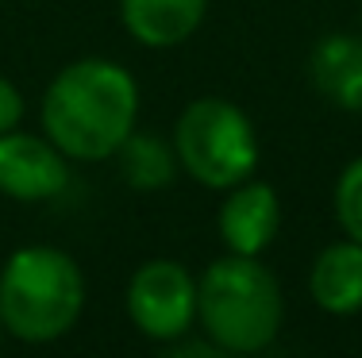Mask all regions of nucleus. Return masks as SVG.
<instances>
[{
  "label": "nucleus",
  "mask_w": 362,
  "mask_h": 358,
  "mask_svg": "<svg viewBox=\"0 0 362 358\" xmlns=\"http://www.w3.org/2000/svg\"><path fill=\"white\" fill-rule=\"evenodd\" d=\"M39 119L70 162L116 158L139 119V85L112 58H77L47 85Z\"/></svg>",
  "instance_id": "nucleus-1"
},
{
  "label": "nucleus",
  "mask_w": 362,
  "mask_h": 358,
  "mask_svg": "<svg viewBox=\"0 0 362 358\" xmlns=\"http://www.w3.org/2000/svg\"><path fill=\"white\" fill-rule=\"evenodd\" d=\"M197 323L231 354H258L286 323V297L258 254H223L197 278Z\"/></svg>",
  "instance_id": "nucleus-2"
},
{
  "label": "nucleus",
  "mask_w": 362,
  "mask_h": 358,
  "mask_svg": "<svg viewBox=\"0 0 362 358\" xmlns=\"http://www.w3.org/2000/svg\"><path fill=\"white\" fill-rule=\"evenodd\" d=\"M85 312V274L66 251L31 243L0 270V323L20 343H54Z\"/></svg>",
  "instance_id": "nucleus-3"
},
{
  "label": "nucleus",
  "mask_w": 362,
  "mask_h": 358,
  "mask_svg": "<svg viewBox=\"0 0 362 358\" xmlns=\"http://www.w3.org/2000/svg\"><path fill=\"white\" fill-rule=\"evenodd\" d=\"M174 150L177 166L212 193L235 189L258 169V131L251 116L223 97H197L181 108Z\"/></svg>",
  "instance_id": "nucleus-4"
},
{
  "label": "nucleus",
  "mask_w": 362,
  "mask_h": 358,
  "mask_svg": "<svg viewBox=\"0 0 362 358\" xmlns=\"http://www.w3.org/2000/svg\"><path fill=\"white\" fill-rule=\"evenodd\" d=\"M127 316L154 343H174L197 323V278L174 258H151L127 281Z\"/></svg>",
  "instance_id": "nucleus-5"
},
{
  "label": "nucleus",
  "mask_w": 362,
  "mask_h": 358,
  "mask_svg": "<svg viewBox=\"0 0 362 358\" xmlns=\"http://www.w3.org/2000/svg\"><path fill=\"white\" fill-rule=\"evenodd\" d=\"M70 158L35 131H4L0 135V193L8 201L39 204L66 189Z\"/></svg>",
  "instance_id": "nucleus-6"
},
{
  "label": "nucleus",
  "mask_w": 362,
  "mask_h": 358,
  "mask_svg": "<svg viewBox=\"0 0 362 358\" xmlns=\"http://www.w3.org/2000/svg\"><path fill=\"white\" fill-rule=\"evenodd\" d=\"M216 227H220V239L231 254H262L281 227L278 193L266 181L247 177L243 185L228 189V197L220 204Z\"/></svg>",
  "instance_id": "nucleus-7"
},
{
  "label": "nucleus",
  "mask_w": 362,
  "mask_h": 358,
  "mask_svg": "<svg viewBox=\"0 0 362 358\" xmlns=\"http://www.w3.org/2000/svg\"><path fill=\"white\" fill-rule=\"evenodd\" d=\"M209 0H119V23L151 50L181 47L204 23Z\"/></svg>",
  "instance_id": "nucleus-8"
},
{
  "label": "nucleus",
  "mask_w": 362,
  "mask_h": 358,
  "mask_svg": "<svg viewBox=\"0 0 362 358\" xmlns=\"http://www.w3.org/2000/svg\"><path fill=\"white\" fill-rule=\"evenodd\" d=\"M308 293H313L316 309H324L327 316L362 312V243H355V239L327 243L313 258Z\"/></svg>",
  "instance_id": "nucleus-9"
},
{
  "label": "nucleus",
  "mask_w": 362,
  "mask_h": 358,
  "mask_svg": "<svg viewBox=\"0 0 362 358\" xmlns=\"http://www.w3.org/2000/svg\"><path fill=\"white\" fill-rule=\"evenodd\" d=\"M313 85L332 105L362 112V35H324L313 47Z\"/></svg>",
  "instance_id": "nucleus-10"
},
{
  "label": "nucleus",
  "mask_w": 362,
  "mask_h": 358,
  "mask_svg": "<svg viewBox=\"0 0 362 358\" xmlns=\"http://www.w3.org/2000/svg\"><path fill=\"white\" fill-rule=\"evenodd\" d=\"M119 155V174L132 189L154 193V189H166L177 174V150L174 143H162L158 135H139L132 131L127 143L116 150Z\"/></svg>",
  "instance_id": "nucleus-11"
},
{
  "label": "nucleus",
  "mask_w": 362,
  "mask_h": 358,
  "mask_svg": "<svg viewBox=\"0 0 362 358\" xmlns=\"http://www.w3.org/2000/svg\"><path fill=\"white\" fill-rule=\"evenodd\" d=\"M332 204H335V220H339L343 235L362 243V155L351 158L343 166V174L335 177Z\"/></svg>",
  "instance_id": "nucleus-12"
},
{
  "label": "nucleus",
  "mask_w": 362,
  "mask_h": 358,
  "mask_svg": "<svg viewBox=\"0 0 362 358\" xmlns=\"http://www.w3.org/2000/svg\"><path fill=\"white\" fill-rule=\"evenodd\" d=\"M20 119H23V97H20V89L0 73V135L16 131Z\"/></svg>",
  "instance_id": "nucleus-13"
},
{
  "label": "nucleus",
  "mask_w": 362,
  "mask_h": 358,
  "mask_svg": "<svg viewBox=\"0 0 362 358\" xmlns=\"http://www.w3.org/2000/svg\"><path fill=\"white\" fill-rule=\"evenodd\" d=\"M162 358H231V351H223L216 343H181V347H170Z\"/></svg>",
  "instance_id": "nucleus-14"
},
{
  "label": "nucleus",
  "mask_w": 362,
  "mask_h": 358,
  "mask_svg": "<svg viewBox=\"0 0 362 358\" xmlns=\"http://www.w3.org/2000/svg\"><path fill=\"white\" fill-rule=\"evenodd\" d=\"M0 331H4V323H0Z\"/></svg>",
  "instance_id": "nucleus-15"
}]
</instances>
